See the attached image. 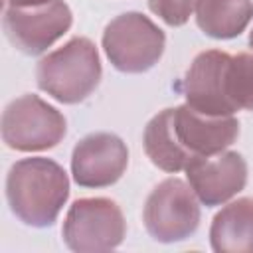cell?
<instances>
[{"instance_id": "obj_3", "label": "cell", "mask_w": 253, "mask_h": 253, "mask_svg": "<svg viewBox=\"0 0 253 253\" xmlns=\"http://www.w3.org/2000/svg\"><path fill=\"white\" fill-rule=\"evenodd\" d=\"M164 32L140 12L113 18L103 32V49L111 65L123 73H144L164 53Z\"/></svg>"}, {"instance_id": "obj_18", "label": "cell", "mask_w": 253, "mask_h": 253, "mask_svg": "<svg viewBox=\"0 0 253 253\" xmlns=\"http://www.w3.org/2000/svg\"><path fill=\"white\" fill-rule=\"evenodd\" d=\"M249 45L253 47V30H251V34H249Z\"/></svg>"}, {"instance_id": "obj_11", "label": "cell", "mask_w": 253, "mask_h": 253, "mask_svg": "<svg viewBox=\"0 0 253 253\" xmlns=\"http://www.w3.org/2000/svg\"><path fill=\"white\" fill-rule=\"evenodd\" d=\"M174 132L194 158L213 156L235 142L239 121L233 115H206L184 103L174 109Z\"/></svg>"}, {"instance_id": "obj_2", "label": "cell", "mask_w": 253, "mask_h": 253, "mask_svg": "<svg viewBox=\"0 0 253 253\" xmlns=\"http://www.w3.org/2000/svg\"><path fill=\"white\" fill-rule=\"evenodd\" d=\"M101 81V59L89 38L75 36L36 65L38 87L63 105L85 101Z\"/></svg>"}, {"instance_id": "obj_12", "label": "cell", "mask_w": 253, "mask_h": 253, "mask_svg": "<svg viewBox=\"0 0 253 253\" xmlns=\"http://www.w3.org/2000/svg\"><path fill=\"white\" fill-rule=\"evenodd\" d=\"M210 243L215 253H253V198L233 200L213 215Z\"/></svg>"}, {"instance_id": "obj_15", "label": "cell", "mask_w": 253, "mask_h": 253, "mask_svg": "<svg viewBox=\"0 0 253 253\" xmlns=\"http://www.w3.org/2000/svg\"><path fill=\"white\" fill-rule=\"evenodd\" d=\"M225 83L233 107L253 111V53L231 55Z\"/></svg>"}, {"instance_id": "obj_1", "label": "cell", "mask_w": 253, "mask_h": 253, "mask_svg": "<svg viewBox=\"0 0 253 253\" xmlns=\"http://www.w3.org/2000/svg\"><path fill=\"white\" fill-rule=\"evenodd\" d=\"M69 198V178L51 158L32 156L14 162L6 176V200L26 225L49 227Z\"/></svg>"}, {"instance_id": "obj_9", "label": "cell", "mask_w": 253, "mask_h": 253, "mask_svg": "<svg viewBox=\"0 0 253 253\" xmlns=\"http://www.w3.org/2000/svg\"><path fill=\"white\" fill-rule=\"evenodd\" d=\"M184 170L190 188L208 208L225 204L237 196L247 182V162L233 150H223L213 156H196Z\"/></svg>"}, {"instance_id": "obj_14", "label": "cell", "mask_w": 253, "mask_h": 253, "mask_svg": "<svg viewBox=\"0 0 253 253\" xmlns=\"http://www.w3.org/2000/svg\"><path fill=\"white\" fill-rule=\"evenodd\" d=\"M251 18L253 0H196V24L215 40L237 38Z\"/></svg>"}, {"instance_id": "obj_6", "label": "cell", "mask_w": 253, "mask_h": 253, "mask_svg": "<svg viewBox=\"0 0 253 253\" xmlns=\"http://www.w3.org/2000/svg\"><path fill=\"white\" fill-rule=\"evenodd\" d=\"M67 132L65 117L38 95H22L2 113V140L20 152L53 148Z\"/></svg>"}, {"instance_id": "obj_17", "label": "cell", "mask_w": 253, "mask_h": 253, "mask_svg": "<svg viewBox=\"0 0 253 253\" xmlns=\"http://www.w3.org/2000/svg\"><path fill=\"white\" fill-rule=\"evenodd\" d=\"M4 2L6 6H12V8H32V6H42L53 0H4Z\"/></svg>"}, {"instance_id": "obj_7", "label": "cell", "mask_w": 253, "mask_h": 253, "mask_svg": "<svg viewBox=\"0 0 253 253\" xmlns=\"http://www.w3.org/2000/svg\"><path fill=\"white\" fill-rule=\"evenodd\" d=\"M73 24V14L63 0L32 8H4L2 26L10 43L26 53L40 55L57 42Z\"/></svg>"}, {"instance_id": "obj_8", "label": "cell", "mask_w": 253, "mask_h": 253, "mask_svg": "<svg viewBox=\"0 0 253 253\" xmlns=\"http://www.w3.org/2000/svg\"><path fill=\"white\" fill-rule=\"evenodd\" d=\"M126 144L113 132H91L83 136L71 154L73 180L83 188H107L126 170Z\"/></svg>"}, {"instance_id": "obj_5", "label": "cell", "mask_w": 253, "mask_h": 253, "mask_svg": "<svg viewBox=\"0 0 253 253\" xmlns=\"http://www.w3.org/2000/svg\"><path fill=\"white\" fill-rule=\"evenodd\" d=\"M142 221L154 241H184L200 225V200L184 180L166 178L148 194Z\"/></svg>"}, {"instance_id": "obj_16", "label": "cell", "mask_w": 253, "mask_h": 253, "mask_svg": "<svg viewBox=\"0 0 253 253\" xmlns=\"http://www.w3.org/2000/svg\"><path fill=\"white\" fill-rule=\"evenodd\" d=\"M148 8L168 26H184L196 10V0H148Z\"/></svg>"}, {"instance_id": "obj_10", "label": "cell", "mask_w": 253, "mask_h": 253, "mask_svg": "<svg viewBox=\"0 0 253 253\" xmlns=\"http://www.w3.org/2000/svg\"><path fill=\"white\" fill-rule=\"evenodd\" d=\"M231 55L219 49H208L194 57L184 77L186 105L206 115H233V107L227 95V65Z\"/></svg>"}, {"instance_id": "obj_4", "label": "cell", "mask_w": 253, "mask_h": 253, "mask_svg": "<svg viewBox=\"0 0 253 253\" xmlns=\"http://www.w3.org/2000/svg\"><path fill=\"white\" fill-rule=\"evenodd\" d=\"M126 233L123 210L109 198L75 200L63 219L61 235L65 245L77 253L117 249Z\"/></svg>"}, {"instance_id": "obj_13", "label": "cell", "mask_w": 253, "mask_h": 253, "mask_svg": "<svg viewBox=\"0 0 253 253\" xmlns=\"http://www.w3.org/2000/svg\"><path fill=\"white\" fill-rule=\"evenodd\" d=\"M144 152L154 166L164 172H180L194 158L178 140L174 132V109H164L154 115L144 126Z\"/></svg>"}]
</instances>
